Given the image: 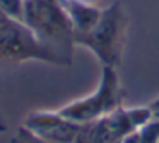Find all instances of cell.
Segmentation results:
<instances>
[{"instance_id":"cell-4","label":"cell","mask_w":159,"mask_h":143,"mask_svg":"<svg viewBox=\"0 0 159 143\" xmlns=\"http://www.w3.org/2000/svg\"><path fill=\"white\" fill-rule=\"evenodd\" d=\"M149 107H151V111H152V116H154V118H159V97L156 99V101H152L151 104H149Z\"/></svg>"},{"instance_id":"cell-5","label":"cell","mask_w":159,"mask_h":143,"mask_svg":"<svg viewBox=\"0 0 159 143\" xmlns=\"http://www.w3.org/2000/svg\"><path fill=\"white\" fill-rule=\"evenodd\" d=\"M157 143H159V141H157Z\"/></svg>"},{"instance_id":"cell-1","label":"cell","mask_w":159,"mask_h":143,"mask_svg":"<svg viewBox=\"0 0 159 143\" xmlns=\"http://www.w3.org/2000/svg\"><path fill=\"white\" fill-rule=\"evenodd\" d=\"M128 17L120 3H113L101 12L98 24L89 31L77 36V41L98 54L104 67H116L125 44Z\"/></svg>"},{"instance_id":"cell-2","label":"cell","mask_w":159,"mask_h":143,"mask_svg":"<svg viewBox=\"0 0 159 143\" xmlns=\"http://www.w3.org/2000/svg\"><path fill=\"white\" fill-rule=\"evenodd\" d=\"M121 107V85L115 67H104L101 75L99 87L94 90L93 95L74 102L65 107L60 116L70 119L74 123H91L111 114L113 111Z\"/></svg>"},{"instance_id":"cell-3","label":"cell","mask_w":159,"mask_h":143,"mask_svg":"<svg viewBox=\"0 0 159 143\" xmlns=\"http://www.w3.org/2000/svg\"><path fill=\"white\" fill-rule=\"evenodd\" d=\"M159 141V118H152L139 128V143H157Z\"/></svg>"}]
</instances>
